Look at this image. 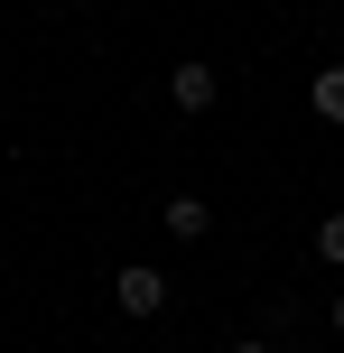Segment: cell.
<instances>
[{
  "mask_svg": "<svg viewBox=\"0 0 344 353\" xmlns=\"http://www.w3.org/2000/svg\"><path fill=\"white\" fill-rule=\"evenodd\" d=\"M214 93H223V74L205 65V56H177V65H168V103H177L186 121H196V112H214Z\"/></svg>",
  "mask_w": 344,
  "mask_h": 353,
  "instance_id": "obj_1",
  "label": "cell"
},
{
  "mask_svg": "<svg viewBox=\"0 0 344 353\" xmlns=\"http://www.w3.org/2000/svg\"><path fill=\"white\" fill-rule=\"evenodd\" d=\"M112 307H121V316H159L168 307V270H149V261L112 270Z\"/></svg>",
  "mask_w": 344,
  "mask_h": 353,
  "instance_id": "obj_2",
  "label": "cell"
},
{
  "mask_svg": "<svg viewBox=\"0 0 344 353\" xmlns=\"http://www.w3.org/2000/svg\"><path fill=\"white\" fill-rule=\"evenodd\" d=\"M159 223L177 232V242H205V232H214V205H205V195H168V205H159Z\"/></svg>",
  "mask_w": 344,
  "mask_h": 353,
  "instance_id": "obj_3",
  "label": "cell"
},
{
  "mask_svg": "<svg viewBox=\"0 0 344 353\" xmlns=\"http://www.w3.org/2000/svg\"><path fill=\"white\" fill-rule=\"evenodd\" d=\"M307 103H316V121H335V130H344V65H316Z\"/></svg>",
  "mask_w": 344,
  "mask_h": 353,
  "instance_id": "obj_4",
  "label": "cell"
},
{
  "mask_svg": "<svg viewBox=\"0 0 344 353\" xmlns=\"http://www.w3.org/2000/svg\"><path fill=\"white\" fill-rule=\"evenodd\" d=\"M316 261H326V270H344V205L316 223Z\"/></svg>",
  "mask_w": 344,
  "mask_h": 353,
  "instance_id": "obj_5",
  "label": "cell"
},
{
  "mask_svg": "<svg viewBox=\"0 0 344 353\" xmlns=\"http://www.w3.org/2000/svg\"><path fill=\"white\" fill-rule=\"evenodd\" d=\"M326 325H335V344H344V288H335V298H326Z\"/></svg>",
  "mask_w": 344,
  "mask_h": 353,
  "instance_id": "obj_6",
  "label": "cell"
},
{
  "mask_svg": "<svg viewBox=\"0 0 344 353\" xmlns=\"http://www.w3.org/2000/svg\"><path fill=\"white\" fill-rule=\"evenodd\" d=\"M223 353H270V344H223Z\"/></svg>",
  "mask_w": 344,
  "mask_h": 353,
  "instance_id": "obj_7",
  "label": "cell"
},
{
  "mask_svg": "<svg viewBox=\"0 0 344 353\" xmlns=\"http://www.w3.org/2000/svg\"><path fill=\"white\" fill-rule=\"evenodd\" d=\"M74 10H103V0H74Z\"/></svg>",
  "mask_w": 344,
  "mask_h": 353,
  "instance_id": "obj_8",
  "label": "cell"
},
{
  "mask_svg": "<svg viewBox=\"0 0 344 353\" xmlns=\"http://www.w3.org/2000/svg\"><path fill=\"white\" fill-rule=\"evenodd\" d=\"M335 205H344V176H335Z\"/></svg>",
  "mask_w": 344,
  "mask_h": 353,
  "instance_id": "obj_9",
  "label": "cell"
}]
</instances>
